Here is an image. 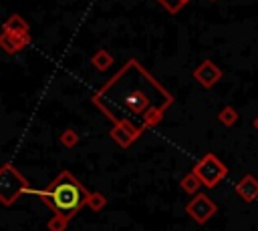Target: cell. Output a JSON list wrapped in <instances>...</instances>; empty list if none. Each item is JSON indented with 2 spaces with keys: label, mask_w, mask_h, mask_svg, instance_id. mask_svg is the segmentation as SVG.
Returning <instances> with one entry per match:
<instances>
[{
  "label": "cell",
  "mask_w": 258,
  "mask_h": 231,
  "mask_svg": "<svg viewBox=\"0 0 258 231\" xmlns=\"http://www.w3.org/2000/svg\"><path fill=\"white\" fill-rule=\"evenodd\" d=\"M214 211H216L214 203H212L208 197H204V195H198V197L187 205V213L194 215L196 221H200V223H204Z\"/></svg>",
  "instance_id": "obj_6"
},
{
  "label": "cell",
  "mask_w": 258,
  "mask_h": 231,
  "mask_svg": "<svg viewBox=\"0 0 258 231\" xmlns=\"http://www.w3.org/2000/svg\"><path fill=\"white\" fill-rule=\"evenodd\" d=\"M62 143H64V145H69V147H73V145L77 143V135H75L73 131H67V133H62Z\"/></svg>",
  "instance_id": "obj_14"
},
{
  "label": "cell",
  "mask_w": 258,
  "mask_h": 231,
  "mask_svg": "<svg viewBox=\"0 0 258 231\" xmlns=\"http://www.w3.org/2000/svg\"><path fill=\"white\" fill-rule=\"evenodd\" d=\"M220 121H222L224 125H234V121H236V110H234L232 106H226V108L220 112Z\"/></svg>",
  "instance_id": "obj_12"
},
{
  "label": "cell",
  "mask_w": 258,
  "mask_h": 231,
  "mask_svg": "<svg viewBox=\"0 0 258 231\" xmlns=\"http://www.w3.org/2000/svg\"><path fill=\"white\" fill-rule=\"evenodd\" d=\"M10 189H12V197H18V193H26V183L22 181V177L10 167V165H4V171H2V199L4 203L8 205V199H10Z\"/></svg>",
  "instance_id": "obj_4"
},
{
  "label": "cell",
  "mask_w": 258,
  "mask_h": 231,
  "mask_svg": "<svg viewBox=\"0 0 258 231\" xmlns=\"http://www.w3.org/2000/svg\"><path fill=\"white\" fill-rule=\"evenodd\" d=\"M238 193L244 197V199H254L258 195V183L252 179V177H246L240 185H238Z\"/></svg>",
  "instance_id": "obj_9"
},
{
  "label": "cell",
  "mask_w": 258,
  "mask_h": 231,
  "mask_svg": "<svg viewBox=\"0 0 258 231\" xmlns=\"http://www.w3.org/2000/svg\"><path fill=\"white\" fill-rule=\"evenodd\" d=\"M26 193H36L40 195L46 205H50L60 217H71L77 209L83 207V203H87V193L85 189L69 175V173H60L52 185L44 191H32V189H26Z\"/></svg>",
  "instance_id": "obj_2"
},
{
  "label": "cell",
  "mask_w": 258,
  "mask_h": 231,
  "mask_svg": "<svg viewBox=\"0 0 258 231\" xmlns=\"http://www.w3.org/2000/svg\"><path fill=\"white\" fill-rule=\"evenodd\" d=\"M194 76L198 78V82H200V84H204V86H214V84L220 80L222 72H220V68H218L214 62L204 60V62H202V64L196 68Z\"/></svg>",
  "instance_id": "obj_5"
},
{
  "label": "cell",
  "mask_w": 258,
  "mask_h": 231,
  "mask_svg": "<svg viewBox=\"0 0 258 231\" xmlns=\"http://www.w3.org/2000/svg\"><path fill=\"white\" fill-rule=\"evenodd\" d=\"M93 100L109 117L119 119V112H127L129 117H141L145 125H155L171 102V94H167L137 60H129Z\"/></svg>",
  "instance_id": "obj_1"
},
{
  "label": "cell",
  "mask_w": 258,
  "mask_h": 231,
  "mask_svg": "<svg viewBox=\"0 0 258 231\" xmlns=\"http://www.w3.org/2000/svg\"><path fill=\"white\" fill-rule=\"evenodd\" d=\"M167 12H171V14H175L177 10H181V6L187 2V0H157Z\"/></svg>",
  "instance_id": "obj_11"
},
{
  "label": "cell",
  "mask_w": 258,
  "mask_h": 231,
  "mask_svg": "<svg viewBox=\"0 0 258 231\" xmlns=\"http://www.w3.org/2000/svg\"><path fill=\"white\" fill-rule=\"evenodd\" d=\"M254 127H256V129H258V117H256V119H254Z\"/></svg>",
  "instance_id": "obj_15"
},
{
  "label": "cell",
  "mask_w": 258,
  "mask_h": 231,
  "mask_svg": "<svg viewBox=\"0 0 258 231\" xmlns=\"http://www.w3.org/2000/svg\"><path fill=\"white\" fill-rule=\"evenodd\" d=\"M111 62H113V58H111V54L107 50H97V54L93 56V64L99 70H107L111 66Z\"/></svg>",
  "instance_id": "obj_10"
},
{
  "label": "cell",
  "mask_w": 258,
  "mask_h": 231,
  "mask_svg": "<svg viewBox=\"0 0 258 231\" xmlns=\"http://www.w3.org/2000/svg\"><path fill=\"white\" fill-rule=\"evenodd\" d=\"M2 32H12V34H24L28 32V24L18 16V14H12L6 22H4V28Z\"/></svg>",
  "instance_id": "obj_8"
},
{
  "label": "cell",
  "mask_w": 258,
  "mask_h": 231,
  "mask_svg": "<svg viewBox=\"0 0 258 231\" xmlns=\"http://www.w3.org/2000/svg\"><path fill=\"white\" fill-rule=\"evenodd\" d=\"M224 167L218 163V159L214 157V155H208V157H204L200 163H198V167H196V175L206 183V185H214L218 179H222L224 177Z\"/></svg>",
  "instance_id": "obj_3"
},
{
  "label": "cell",
  "mask_w": 258,
  "mask_h": 231,
  "mask_svg": "<svg viewBox=\"0 0 258 231\" xmlns=\"http://www.w3.org/2000/svg\"><path fill=\"white\" fill-rule=\"evenodd\" d=\"M181 185H183V189H185L187 193H194V191L198 189V175H196V177H194V175H189V177H185Z\"/></svg>",
  "instance_id": "obj_13"
},
{
  "label": "cell",
  "mask_w": 258,
  "mask_h": 231,
  "mask_svg": "<svg viewBox=\"0 0 258 231\" xmlns=\"http://www.w3.org/2000/svg\"><path fill=\"white\" fill-rule=\"evenodd\" d=\"M28 32L24 34H12V32H2V48L6 52H16L28 44Z\"/></svg>",
  "instance_id": "obj_7"
}]
</instances>
